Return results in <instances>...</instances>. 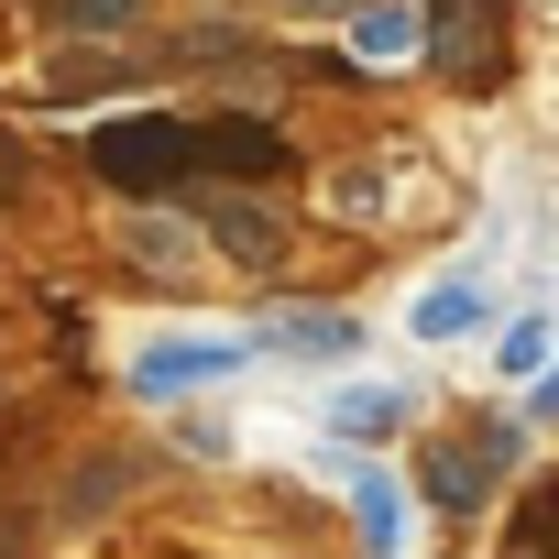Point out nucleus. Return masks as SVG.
<instances>
[{"label":"nucleus","mask_w":559,"mask_h":559,"mask_svg":"<svg viewBox=\"0 0 559 559\" xmlns=\"http://www.w3.org/2000/svg\"><path fill=\"white\" fill-rule=\"evenodd\" d=\"M341 472V493H352V515H362V559H395L406 548V493L373 472V461H330Z\"/></svg>","instance_id":"423d86ee"},{"label":"nucleus","mask_w":559,"mask_h":559,"mask_svg":"<svg viewBox=\"0 0 559 559\" xmlns=\"http://www.w3.org/2000/svg\"><path fill=\"white\" fill-rule=\"evenodd\" d=\"M352 56L362 67H406V56H428V34H417L406 0H373V12H352Z\"/></svg>","instance_id":"6e6552de"},{"label":"nucleus","mask_w":559,"mask_h":559,"mask_svg":"<svg viewBox=\"0 0 559 559\" xmlns=\"http://www.w3.org/2000/svg\"><path fill=\"white\" fill-rule=\"evenodd\" d=\"M88 165L121 187V198H154V187H241V176H274L286 165V132L252 121V110H143V121H110L88 143Z\"/></svg>","instance_id":"f257e3e1"},{"label":"nucleus","mask_w":559,"mask_h":559,"mask_svg":"<svg viewBox=\"0 0 559 559\" xmlns=\"http://www.w3.org/2000/svg\"><path fill=\"white\" fill-rule=\"evenodd\" d=\"M428 23H439L428 56H439L461 88H493V78H504V0H439Z\"/></svg>","instance_id":"20e7f679"},{"label":"nucleus","mask_w":559,"mask_h":559,"mask_svg":"<svg viewBox=\"0 0 559 559\" xmlns=\"http://www.w3.org/2000/svg\"><path fill=\"white\" fill-rule=\"evenodd\" d=\"M187 209L209 219V241H219L241 274H274V263H286V219H274L263 198H241V187H198Z\"/></svg>","instance_id":"39448f33"},{"label":"nucleus","mask_w":559,"mask_h":559,"mask_svg":"<svg viewBox=\"0 0 559 559\" xmlns=\"http://www.w3.org/2000/svg\"><path fill=\"white\" fill-rule=\"evenodd\" d=\"M504 450H515V428H483V439H428V461H417V493H428L439 515H483V493H493Z\"/></svg>","instance_id":"7ed1b4c3"},{"label":"nucleus","mask_w":559,"mask_h":559,"mask_svg":"<svg viewBox=\"0 0 559 559\" xmlns=\"http://www.w3.org/2000/svg\"><path fill=\"white\" fill-rule=\"evenodd\" d=\"M252 362V341H219V330H154L143 352H132V395L143 406H187V395H209V384H230Z\"/></svg>","instance_id":"f03ea898"},{"label":"nucleus","mask_w":559,"mask_h":559,"mask_svg":"<svg viewBox=\"0 0 559 559\" xmlns=\"http://www.w3.org/2000/svg\"><path fill=\"white\" fill-rule=\"evenodd\" d=\"M526 548H537V559H559V483H548V493H526Z\"/></svg>","instance_id":"4468645a"},{"label":"nucleus","mask_w":559,"mask_h":559,"mask_svg":"<svg viewBox=\"0 0 559 559\" xmlns=\"http://www.w3.org/2000/svg\"><path fill=\"white\" fill-rule=\"evenodd\" d=\"M537 417H559V373H548V384H537Z\"/></svg>","instance_id":"dca6fc26"},{"label":"nucleus","mask_w":559,"mask_h":559,"mask_svg":"<svg viewBox=\"0 0 559 559\" xmlns=\"http://www.w3.org/2000/svg\"><path fill=\"white\" fill-rule=\"evenodd\" d=\"M132 483H143V461H132V450H88V472L67 483V504H56V515L78 526V515H99V504H121Z\"/></svg>","instance_id":"1a4fd4ad"},{"label":"nucleus","mask_w":559,"mask_h":559,"mask_svg":"<svg viewBox=\"0 0 559 559\" xmlns=\"http://www.w3.org/2000/svg\"><path fill=\"white\" fill-rule=\"evenodd\" d=\"M45 23L56 34H110V23H132V0H45Z\"/></svg>","instance_id":"f8f14e48"},{"label":"nucleus","mask_w":559,"mask_h":559,"mask_svg":"<svg viewBox=\"0 0 559 559\" xmlns=\"http://www.w3.org/2000/svg\"><path fill=\"white\" fill-rule=\"evenodd\" d=\"M23 537H34V515H0V559H23Z\"/></svg>","instance_id":"2eb2a0df"},{"label":"nucleus","mask_w":559,"mask_h":559,"mask_svg":"<svg viewBox=\"0 0 559 559\" xmlns=\"http://www.w3.org/2000/svg\"><path fill=\"white\" fill-rule=\"evenodd\" d=\"M406 330H417V341H472V330H493V286H483V274H450V286L417 297Z\"/></svg>","instance_id":"0eeeda50"},{"label":"nucleus","mask_w":559,"mask_h":559,"mask_svg":"<svg viewBox=\"0 0 559 559\" xmlns=\"http://www.w3.org/2000/svg\"><path fill=\"white\" fill-rule=\"evenodd\" d=\"M263 341L274 352H308V362H352L362 352V319H274Z\"/></svg>","instance_id":"9d476101"},{"label":"nucleus","mask_w":559,"mask_h":559,"mask_svg":"<svg viewBox=\"0 0 559 559\" xmlns=\"http://www.w3.org/2000/svg\"><path fill=\"white\" fill-rule=\"evenodd\" d=\"M537 362H548V319H515V330H504V373L537 384Z\"/></svg>","instance_id":"ddd939ff"},{"label":"nucleus","mask_w":559,"mask_h":559,"mask_svg":"<svg viewBox=\"0 0 559 559\" xmlns=\"http://www.w3.org/2000/svg\"><path fill=\"white\" fill-rule=\"evenodd\" d=\"M395 417H406L395 384H341V395H330V428H341V439H384Z\"/></svg>","instance_id":"9b49d317"}]
</instances>
